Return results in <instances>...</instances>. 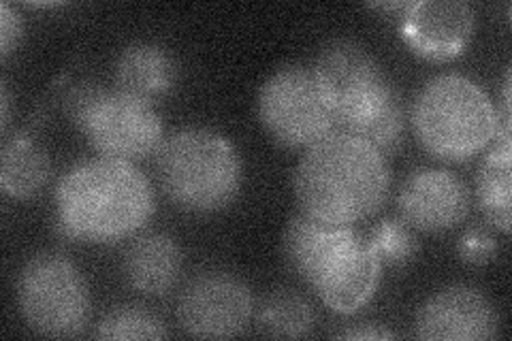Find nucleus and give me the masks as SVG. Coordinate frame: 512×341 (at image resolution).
<instances>
[{"label":"nucleus","instance_id":"obj_1","mask_svg":"<svg viewBox=\"0 0 512 341\" xmlns=\"http://www.w3.org/2000/svg\"><path fill=\"white\" fill-rule=\"evenodd\" d=\"M389 182L387 158L363 139L333 131L303 150L293 190L306 214L355 226L384 205Z\"/></svg>","mask_w":512,"mask_h":341},{"label":"nucleus","instance_id":"obj_2","mask_svg":"<svg viewBox=\"0 0 512 341\" xmlns=\"http://www.w3.org/2000/svg\"><path fill=\"white\" fill-rule=\"evenodd\" d=\"M154 190L133 162L84 160L56 188L58 229L75 241L116 243L135 235L154 214Z\"/></svg>","mask_w":512,"mask_h":341},{"label":"nucleus","instance_id":"obj_3","mask_svg":"<svg viewBox=\"0 0 512 341\" xmlns=\"http://www.w3.org/2000/svg\"><path fill=\"white\" fill-rule=\"evenodd\" d=\"M410 120L423 148L446 162L483 154L502 131V118L489 94L459 73L425 81L412 103Z\"/></svg>","mask_w":512,"mask_h":341},{"label":"nucleus","instance_id":"obj_4","mask_svg":"<svg viewBox=\"0 0 512 341\" xmlns=\"http://www.w3.org/2000/svg\"><path fill=\"white\" fill-rule=\"evenodd\" d=\"M158 184L190 214L227 209L242 192L244 165L233 143L210 128H180L156 152Z\"/></svg>","mask_w":512,"mask_h":341},{"label":"nucleus","instance_id":"obj_5","mask_svg":"<svg viewBox=\"0 0 512 341\" xmlns=\"http://www.w3.org/2000/svg\"><path fill=\"white\" fill-rule=\"evenodd\" d=\"M67 113L103 158L139 162L165 141V126L154 103L122 90L79 84L67 94Z\"/></svg>","mask_w":512,"mask_h":341},{"label":"nucleus","instance_id":"obj_6","mask_svg":"<svg viewBox=\"0 0 512 341\" xmlns=\"http://www.w3.org/2000/svg\"><path fill=\"white\" fill-rule=\"evenodd\" d=\"M18 305L28 327L67 339L82 335L90 322V290L77 265L60 252L30 258L18 278Z\"/></svg>","mask_w":512,"mask_h":341},{"label":"nucleus","instance_id":"obj_7","mask_svg":"<svg viewBox=\"0 0 512 341\" xmlns=\"http://www.w3.org/2000/svg\"><path fill=\"white\" fill-rule=\"evenodd\" d=\"M259 120L282 148L308 150L338 131L327 94L314 69L288 64L271 73L259 90Z\"/></svg>","mask_w":512,"mask_h":341},{"label":"nucleus","instance_id":"obj_8","mask_svg":"<svg viewBox=\"0 0 512 341\" xmlns=\"http://www.w3.org/2000/svg\"><path fill=\"white\" fill-rule=\"evenodd\" d=\"M312 69L327 94L335 126L344 133L355 131L395 92L376 58L352 39L329 41Z\"/></svg>","mask_w":512,"mask_h":341},{"label":"nucleus","instance_id":"obj_9","mask_svg":"<svg viewBox=\"0 0 512 341\" xmlns=\"http://www.w3.org/2000/svg\"><path fill=\"white\" fill-rule=\"evenodd\" d=\"M252 316L254 299L248 284L227 271L195 275L178 301V320L190 337H237L250 327Z\"/></svg>","mask_w":512,"mask_h":341},{"label":"nucleus","instance_id":"obj_10","mask_svg":"<svg viewBox=\"0 0 512 341\" xmlns=\"http://www.w3.org/2000/svg\"><path fill=\"white\" fill-rule=\"evenodd\" d=\"M382 267L370 239L355 231L323 258L308 284L333 314L350 316L376 295Z\"/></svg>","mask_w":512,"mask_h":341},{"label":"nucleus","instance_id":"obj_11","mask_svg":"<svg viewBox=\"0 0 512 341\" xmlns=\"http://www.w3.org/2000/svg\"><path fill=\"white\" fill-rule=\"evenodd\" d=\"M414 329L416 337L427 341H487L498 337L500 316L478 288L455 284L419 307Z\"/></svg>","mask_w":512,"mask_h":341},{"label":"nucleus","instance_id":"obj_12","mask_svg":"<svg viewBox=\"0 0 512 341\" xmlns=\"http://www.w3.org/2000/svg\"><path fill=\"white\" fill-rule=\"evenodd\" d=\"M399 32L416 56L446 62L466 52L474 11L463 0H416L399 15Z\"/></svg>","mask_w":512,"mask_h":341},{"label":"nucleus","instance_id":"obj_13","mask_svg":"<svg viewBox=\"0 0 512 341\" xmlns=\"http://www.w3.org/2000/svg\"><path fill=\"white\" fill-rule=\"evenodd\" d=\"M397 209L410 229L444 233L466 220L470 190L451 171L419 169L399 188Z\"/></svg>","mask_w":512,"mask_h":341},{"label":"nucleus","instance_id":"obj_14","mask_svg":"<svg viewBox=\"0 0 512 341\" xmlns=\"http://www.w3.org/2000/svg\"><path fill=\"white\" fill-rule=\"evenodd\" d=\"M184 256L171 235L146 233L131 241L124 252V278L141 295L165 297L178 284Z\"/></svg>","mask_w":512,"mask_h":341},{"label":"nucleus","instance_id":"obj_15","mask_svg":"<svg viewBox=\"0 0 512 341\" xmlns=\"http://www.w3.org/2000/svg\"><path fill=\"white\" fill-rule=\"evenodd\" d=\"M355 231L357 229L352 224L327 222L299 209L288 220L282 239V250L288 269L308 284L318 265L323 263V258Z\"/></svg>","mask_w":512,"mask_h":341},{"label":"nucleus","instance_id":"obj_16","mask_svg":"<svg viewBox=\"0 0 512 341\" xmlns=\"http://www.w3.org/2000/svg\"><path fill=\"white\" fill-rule=\"evenodd\" d=\"M175 62L165 47L156 43H133L116 60V88L154 103L175 84Z\"/></svg>","mask_w":512,"mask_h":341},{"label":"nucleus","instance_id":"obj_17","mask_svg":"<svg viewBox=\"0 0 512 341\" xmlns=\"http://www.w3.org/2000/svg\"><path fill=\"white\" fill-rule=\"evenodd\" d=\"M502 118V131L491 143L489 154L480 162L476 175V201L487 222L504 235L510 233V162H512V145H510V116Z\"/></svg>","mask_w":512,"mask_h":341},{"label":"nucleus","instance_id":"obj_18","mask_svg":"<svg viewBox=\"0 0 512 341\" xmlns=\"http://www.w3.org/2000/svg\"><path fill=\"white\" fill-rule=\"evenodd\" d=\"M52 160L28 135H15L3 145L0 156V188L11 199L28 201L50 184Z\"/></svg>","mask_w":512,"mask_h":341},{"label":"nucleus","instance_id":"obj_19","mask_svg":"<svg viewBox=\"0 0 512 341\" xmlns=\"http://www.w3.org/2000/svg\"><path fill=\"white\" fill-rule=\"evenodd\" d=\"M256 329L278 339L308 337L314 329V310L297 292L276 290L256 310Z\"/></svg>","mask_w":512,"mask_h":341},{"label":"nucleus","instance_id":"obj_20","mask_svg":"<svg viewBox=\"0 0 512 341\" xmlns=\"http://www.w3.org/2000/svg\"><path fill=\"white\" fill-rule=\"evenodd\" d=\"M350 135L370 143L382 156L395 154L402 148L406 137V109L399 92L395 90L389 99L382 103V107L376 113H372L361 126H357Z\"/></svg>","mask_w":512,"mask_h":341},{"label":"nucleus","instance_id":"obj_21","mask_svg":"<svg viewBox=\"0 0 512 341\" xmlns=\"http://www.w3.org/2000/svg\"><path fill=\"white\" fill-rule=\"evenodd\" d=\"M163 320L135 305H120L107 312L96 327L101 339H167Z\"/></svg>","mask_w":512,"mask_h":341},{"label":"nucleus","instance_id":"obj_22","mask_svg":"<svg viewBox=\"0 0 512 341\" xmlns=\"http://www.w3.org/2000/svg\"><path fill=\"white\" fill-rule=\"evenodd\" d=\"M367 239H370L382 265L389 267H402L419 252V241H416L412 229L404 220L378 222Z\"/></svg>","mask_w":512,"mask_h":341},{"label":"nucleus","instance_id":"obj_23","mask_svg":"<svg viewBox=\"0 0 512 341\" xmlns=\"http://www.w3.org/2000/svg\"><path fill=\"white\" fill-rule=\"evenodd\" d=\"M457 252L463 263L487 265L498 254V241L485 229H470L457 243Z\"/></svg>","mask_w":512,"mask_h":341},{"label":"nucleus","instance_id":"obj_24","mask_svg":"<svg viewBox=\"0 0 512 341\" xmlns=\"http://www.w3.org/2000/svg\"><path fill=\"white\" fill-rule=\"evenodd\" d=\"M24 37V22L9 3H0V56L9 58Z\"/></svg>","mask_w":512,"mask_h":341},{"label":"nucleus","instance_id":"obj_25","mask_svg":"<svg viewBox=\"0 0 512 341\" xmlns=\"http://www.w3.org/2000/svg\"><path fill=\"white\" fill-rule=\"evenodd\" d=\"M335 337H340V339H393L395 333L382 329V327H376V324H363V327L340 331Z\"/></svg>","mask_w":512,"mask_h":341},{"label":"nucleus","instance_id":"obj_26","mask_svg":"<svg viewBox=\"0 0 512 341\" xmlns=\"http://www.w3.org/2000/svg\"><path fill=\"white\" fill-rule=\"evenodd\" d=\"M0 109H3V116H0V126H3V133H7L9 122H11V96L7 84L0 86Z\"/></svg>","mask_w":512,"mask_h":341}]
</instances>
